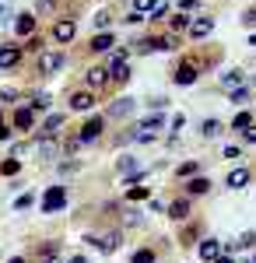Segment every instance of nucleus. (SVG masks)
Returning <instances> with one entry per match:
<instances>
[{
  "instance_id": "nucleus-1",
  "label": "nucleus",
  "mask_w": 256,
  "mask_h": 263,
  "mask_svg": "<svg viewBox=\"0 0 256 263\" xmlns=\"http://www.w3.org/2000/svg\"><path fill=\"white\" fill-rule=\"evenodd\" d=\"M126 57H130V53H126V49L119 46V49H113V53H109V63H105V67H109V74H113V81H119V84H123L126 78H130Z\"/></svg>"
},
{
  "instance_id": "nucleus-2",
  "label": "nucleus",
  "mask_w": 256,
  "mask_h": 263,
  "mask_svg": "<svg viewBox=\"0 0 256 263\" xmlns=\"http://www.w3.org/2000/svg\"><path fill=\"white\" fill-rule=\"evenodd\" d=\"M134 49L137 53H169V49H176V39L172 35H151V39L134 42Z\"/></svg>"
},
{
  "instance_id": "nucleus-3",
  "label": "nucleus",
  "mask_w": 256,
  "mask_h": 263,
  "mask_svg": "<svg viewBox=\"0 0 256 263\" xmlns=\"http://www.w3.org/2000/svg\"><path fill=\"white\" fill-rule=\"evenodd\" d=\"M158 130H165V116H161V112H151L148 120H140V123H137L134 137H137V141H151Z\"/></svg>"
},
{
  "instance_id": "nucleus-4",
  "label": "nucleus",
  "mask_w": 256,
  "mask_h": 263,
  "mask_svg": "<svg viewBox=\"0 0 256 263\" xmlns=\"http://www.w3.org/2000/svg\"><path fill=\"white\" fill-rule=\"evenodd\" d=\"M197 78H200V63L197 60H182V63H179V70H176V84H179V88L193 84Z\"/></svg>"
},
{
  "instance_id": "nucleus-5",
  "label": "nucleus",
  "mask_w": 256,
  "mask_h": 263,
  "mask_svg": "<svg viewBox=\"0 0 256 263\" xmlns=\"http://www.w3.org/2000/svg\"><path fill=\"white\" fill-rule=\"evenodd\" d=\"M78 35V25H74V18H60V21H53V39L63 46V42H70Z\"/></svg>"
},
{
  "instance_id": "nucleus-6",
  "label": "nucleus",
  "mask_w": 256,
  "mask_h": 263,
  "mask_svg": "<svg viewBox=\"0 0 256 263\" xmlns=\"http://www.w3.org/2000/svg\"><path fill=\"white\" fill-rule=\"evenodd\" d=\"M63 203H67V193H63L60 186H49V190L42 193V211H46V214H53V211H60Z\"/></svg>"
},
{
  "instance_id": "nucleus-7",
  "label": "nucleus",
  "mask_w": 256,
  "mask_h": 263,
  "mask_svg": "<svg viewBox=\"0 0 256 263\" xmlns=\"http://www.w3.org/2000/svg\"><path fill=\"white\" fill-rule=\"evenodd\" d=\"M60 67H63V53H57V49L39 53V74H53V70H60Z\"/></svg>"
},
{
  "instance_id": "nucleus-8",
  "label": "nucleus",
  "mask_w": 256,
  "mask_h": 263,
  "mask_svg": "<svg viewBox=\"0 0 256 263\" xmlns=\"http://www.w3.org/2000/svg\"><path fill=\"white\" fill-rule=\"evenodd\" d=\"M21 53H25V46H0V70L18 67V63H21Z\"/></svg>"
},
{
  "instance_id": "nucleus-9",
  "label": "nucleus",
  "mask_w": 256,
  "mask_h": 263,
  "mask_svg": "<svg viewBox=\"0 0 256 263\" xmlns=\"http://www.w3.org/2000/svg\"><path fill=\"white\" fill-rule=\"evenodd\" d=\"M102 126H105V120H102V116H92V120L84 123V126H81V144H92V141H99V134H102Z\"/></svg>"
},
{
  "instance_id": "nucleus-10",
  "label": "nucleus",
  "mask_w": 256,
  "mask_h": 263,
  "mask_svg": "<svg viewBox=\"0 0 256 263\" xmlns=\"http://www.w3.org/2000/svg\"><path fill=\"white\" fill-rule=\"evenodd\" d=\"M186 32H190V39H207L214 32V18H193Z\"/></svg>"
},
{
  "instance_id": "nucleus-11",
  "label": "nucleus",
  "mask_w": 256,
  "mask_h": 263,
  "mask_svg": "<svg viewBox=\"0 0 256 263\" xmlns=\"http://www.w3.org/2000/svg\"><path fill=\"white\" fill-rule=\"evenodd\" d=\"M67 105H70L74 112H88V109L95 105V95H92V91H70V99H67Z\"/></svg>"
},
{
  "instance_id": "nucleus-12",
  "label": "nucleus",
  "mask_w": 256,
  "mask_h": 263,
  "mask_svg": "<svg viewBox=\"0 0 256 263\" xmlns=\"http://www.w3.org/2000/svg\"><path fill=\"white\" fill-rule=\"evenodd\" d=\"M109 78H113V74H109V67H92V70L84 74L88 88H105V84H109Z\"/></svg>"
},
{
  "instance_id": "nucleus-13",
  "label": "nucleus",
  "mask_w": 256,
  "mask_h": 263,
  "mask_svg": "<svg viewBox=\"0 0 256 263\" xmlns=\"http://www.w3.org/2000/svg\"><path fill=\"white\" fill-rule=\"evenodd\" d=\"M249 179H253V176H249V168H232V172H228V190H246V186H249Z\"/></svg>"
},
{
  "instance_id": "nucleus-14",
  "label": "nucleus",
  "mask_w": 256,
  "mask_h": 263,
  "mask_svg": "<svg viewBox=\"0 0 256 263\" xmlns=\"http://www.w3.org/2000/svg\"><path fill=\"white\" fill-rule=\"evenodd\" d=\"M221 88H225V91L246 88V74H242V70H228V74H221Z\"/></svg>"
},
{
  "instance_id": "nucleus-15",
  "label": "nucleus",
  "mask_w": 256,
  "mask_h": 263,
  "mask_svg": "<svg viewBox=\"0 0 256 263\" xmlns=\"http://www.w3.org/2000/svg\"><path fill=\"white\" fill-rule=\"evenodd\" d=\"M113 46H116L113 32H99V35L92 39V53H113Z\"/></svg>"
},
{
  "instance_id": "nucleus-16",
  "label": "nucleus",
  "mask_w": 256,
  "mask_h": 263,
  "mask_svg": "<svg viewBox=\"0 0 256 263\" xmlns=\"http://www.w3.org/2000/svg\"><path fill=\"white\" fill-rule=\"evenodd\" d=\"M217 256H221V242H217V239H204V242H200V260L214 263Z\"/></svg>"
},
{
  "instance_id": "nucleus-17",
  "label": "nucleus",
  "mask_w": 256,
  "mask_h": 263,
  "mask_svg": "<svg viewBox=\"0 0 256 263\" xmlns=\"http://www.w3.org/2000/svg\"><path fill=\"white\" fill-rule=\"evenodd\" d=\"M14 32H18V35H32V32H35V14H32V11L18 14V21H14Z\"/></svg>"
},
{
  "instance_id": "nucleus-18",
  "label": "nucleus",
  "mask_w": 256,
  "mask_h": 263,
  "mask_svg": "<svg viewBox=\"0 0 256 263\" xmlns=\"http://www.w3.org/2000/svg\"><path fill=\"white\" fill-rule=\"evenodd\" d=\"M32 120H35V116H32V109H25V105H21V109H14V116H11L14 130H28V126H32Z\"/></svg>"
},
{
  "instance_id": "nucleus-19",
  "label": "nucleus",
  "mask_w": 256,
  "mask_h": 263,
  "mask_svg": "<svg viewBox=\"0 0 256 263\" xmlns=\"http://www.w3.org/2000/svg\"><path fill=\"white\" fill-rule=\"evenodd\" d=\"M130 112H134V99H119L116 105L109 109V116H113V120H123V116H130Z\"/></svg>"
},
{
  "instance_id": "nucleus-20",
  "label": "nucleus",
  "mask_w": 256,
  "mask_h": 263,
  "mask_svg": "<svg viewBox=\"0 0 256 263\" xmlns=\"http://www.w3.org/2000/svg\"><path fill=\"white\" fill-rule=\"evenodd\" d=\"M207 190H211V182L204 179V176H197V179H190V182H186V193H190V197H204Z\"/></svg>"
},
{
  "instance_id": "nucleus-21",
  "label": "nucleus",
  "mask_w": 256,
  "mask_h": 263,
  "mask_svg": "<svg viewBox=\"0 0 256 263\" xmlns=\"http://www.w3.org/2000/svg\"><path fill=\"white\" fill-rule=\"evenodd\" d=\"M190 14H186V11H179V14H172V18H169V28H172V32H182V28H190Z\"/></svg>"
},
{
  "instance_id": "nucleus-22",
  "label": "nucleus",
  "mask_w": 256,
  "mask_h": 263,
  "mask_svg": "<svg viewBox=\"0 0 256 263\" xmlns=\"http://www.w3.org/2000/svg\"><path fill=\"white\" fill-rule=\"evenodd\" d=\"M155 7H158V0H134V14H140V18H144V14L151 18Z\"/></svg>"
},
{
  "instance_id": "nucleus-23",
  "label": "nucleus",
  "mask_w": 256,
  "mask_h": 263,
  "mask_svg": "<svg viewBox=\"0 0 256 263\" xmlns=\"http://www.w3.org/2000/svg\"><path fill=\"white\" fill-rule=\"evenodd\" d=\"M60 126H63V116H57V112H53V116H49V120L42 123V134H46V137H53V134H57Z\"/></svg>"
},
{
  "instance_id": "nucleus-24",
  "label": "nucleus",
  "mask_w": 256,
  "mask_h": 263,
  "mask_svg": "<svg viewBox=\"0 0 256 263\" xmlns=\"http://www.w3.org/2000/svg\"><path fill=\"white\" fill-rule=\"evenodd\" d=\"M92 242L99 246V249H105V253H113L119 246V235H102V239H92Z\"/></svg>"
},
{
  "instance_id": "nucleus-25",
  "label": "nucleus",
  "mask_w": 256,
  "mask_h": 263,
  "mask_svg": "<svg viewBox=\"0 0 256 263\" xmlns=\"http://www.w3.org/2000/svg\"><path fill=\"white\" fill-rule=\"evenodd\" d=\"M0 172H4V176H18V172H21V158H7V162H0Z\"/></svg>"
},
{
  "instance_id": "nucleus-26",
  "label": "nucleus",
  "mask_w": 256,
  "mask_h": 263,
  "mask_svg": "<svg viewBox=\"0 0 256 263\" xmlns=\"http://www.w3.org/2000/svg\"><path fill=\"white\" fill-rule=\"evenodd\" d=\"M169 211H172V218H176V221H182V218L190 214V200H176Z\"/></svg>"
},
{
  "instance_id": "nucleus-27",
  "label": "nucleus",
  "mask_w": 256,
  "mask_h": 263,
  "mask_svg": "<svg viewBox=\"0 0 256 263\" xmlns=\"http://www.w3.org/2000/svg\"><path fill=\"white\" fill-rule=\"evenodd\" d=\"M169 18V0H158V7L151 11V21H165Z\"/></svg>"
},
{
  "instance_id": "nucleus-28",
  "label": "nucleus",
  "mask_w": 256,
  "mask_h": 263,
  "mask_svg": "<svg viewBox=\"0 0 256 263\" xmlns=\"http://www.w3.org/2000/svg\"><path fill=\"white\" fill-rule=\"evenodd\" d=\"M232 126H235V130H249V126H253V116H249V112H239L235 120H232Z\"/></svg>"
},
{
  "instance_id": "nucleus-29",
  "label": "nucleus",
  "mask_w": 256,
  "mask_h": 263,
  "mask_svg": "<svg viewBox=\"0 0 256 263\" xmlns=\"http://www.w3.org/2000/svg\"><path fill=\"white\" fill-rule=\"evenodd\" d=\"M126 197H130V200H148V197H151V193H148V190H144V186H137V182H134V186H130V190H126Z\"/></svg>"
},
{
  "instance_id": "nucleus-30",
  "label": "nucleus",
  "mask_w": 256,
  "mask_h": 263,
  "mask_svg": "<svg viewBox=\"0 0 256 263\" xmlns=\"http://www.w3.org/2000/svg\"><path fill=\"white\" fill-rule=\"evenodd\" d=\"M217 134H221V123H217V120L204 123V137H217Z\"/></svg>"
},
{
  "instance_id": "nucleus-31",
  "label": "nucleus",
  "mask_w": 256,
  "mask_h": 263,
  "mask_svg": "<svg viewBox=\"0 0 256 263\" xmlns=\"http://www.w3.org/2000/svg\"><path fill=\"white\" fill-rule=\"evenodd\" d=\"M134 263H155V253L151 249H137L134 253Z\"/></svg>"
},
{
  "instance_id": "nucleus-32",
  "label": "nucleus",
  "mask_w": 256,
  "mask_h": 263,
  "mask_svg": "<svg viewBox=\"0 0 256 263\" xmlns=\"http://www.w3.org/2000/svg\"><path fill=\"white\" fill-rule=\"evenodd\" d=\"M119 168H123V176H134V172H137V162H134V158H123Z\"/></svg>"
},
{
  "instance_id": "nucleus-33",
  "label": "nucleus",
  "mask_w": 256,
  "mask_h": 263,
  "mask_svg": "<svg viewBox=\"0 0 256 263\" xmlns=\"http://www.w3.org/2000/svg\"><path fill=\"white\" fill-rule=\"evenodd\" d=\"M228 95H232V102H235V105H242V102L249 99V91H246V88H235V91H228Z\"/></svg>"
},
{
  "instance_id": "nucleus-34",
  "label": "nucleus",
  "mask_w": 256,
  "mask_h": 263,
  "mask_svg": "<svg viewBox=\"0 0 256 263\" xmlns=\"http://www.w3.org/2000/svg\"><path fill=\"white\" fill-rule=\"evenodd\" d=\"M200 7V0H179V11H186V14H193Z\"/></svg>"
},
{
  "instance_id": "nucleus-35",
  "label": "nucleus",
  "mask_w": 256,
  "mask_h": 263,
  "mask_svg": "<svg viewBox=\"0 0 256 263\" xmlns=\"http://www.w3.org/2000/svg\"><path fill=\"white\" fill-rule=\"evenodd\" d=\"M39 151H42V155H46V158H49V155H57V144H53V141H49V137H46V141L39 144Z\"/></svg>"
},
{
  "instance_id": "nucleus-36",
  "label": "nucleus",
  "mask_w": 256,
  "mask_h": 263,
  "mask_svg": "<svg viewBox=\"0 0 256 263\" xmlns=\"http://www.w3.org/2000/svg\"><path fill=\"white\" fill-rule=\"evenodd\" d=\"M25 49H28V53H39V49H42V39H35V35H28V42H25Z\"/></svg>"
},
{
  "instance_id": "nucleus-37",
  "label": "nucleus",
  "mask_w": 256,
  "mask_h": 263,
  "mask_svg": "<svg viewBox=\"0 0 256 263\" xmlns=\"http://www.w3.org/2000/svg\"><path fill=\"white\" fill-rule=\"evenodd\" d=\"M197 172V162H186V165H179V176H193Z\"/></svg>"
},
{
  "instance_id": "nucleus-38",
  "label": "nucleus",
  "mask_w": 256,
  "mask_h": 263,
  "mask_svg": "<svg viewBox=\"0 0 256 263\" xmlns=\"http://www.w3.org/2000/svg\"><path fill=\"white\" fill-rule=\"evenodd\" d=\"M95 25H99V28H109V25H113V14H99Z\"/></svg>"
},
{
  "instance_id": "nucleus-39",
  "label": "nucleus",
  "mask_w": 256,
  "mask_h": 263,
  "mask_svg": "<svg viewBox=\"0 0 256 263\" xmlns=\"http://www.w3.org/2000/svg\"><path fill=\"white\" fill-rule=\"evenodd\" d=\"M242 137H246V141H249V144H256V123H253V126H249V130H242Z\"/></svg>"
},
{
  "instance_id": "nucleus-40",
  "label": "nucleus",
  "mask_w": 256,
  "mask_h": 263,
  "mask_svg": "<svg viewBox=\"0 0 256 263\" xmlns=\"http://www.w3.org/2000/svg\"><path fill=\"white\" fill-rule=\"evenodd\" d=\"M28 203H32V197H28V193H25V197H18V200H14V207H18V211H25V207H28Z\"/></svg>"
},
{
  "instance_id": "nucleus-41",
  "label": "nucleus",
  "mask_w": 256,
  "mask_h": 263,
  "mask_svg": "<svg viewBox=\"0 0 256 263\" xmlns=\"http://www.w3.org/2000/svg\"><path fill=\"white\" fill-rule=\"evenodd\" d=\"M242 21H246V25H256V7H253V11H246V14H242Z\"/></svg>"
},
{
  "instance_id": "nucleus-42",
  "label": "nucleus",
  "mask_w": 256,
  "mask_h": 263,
  "mask_svg": "<svg viewBox=\"0 0 256 263\" xmlns=\"http://www.w3.org/2000/svg\"><path fill=\"white\" fill-rule=\"evenodd\" d=\"M11 137V130H7V123H0V141H7Z\"/></svg>"
},
{
  "instance_id": "nucleus-43",
  "label": "nucleus",
  "mask_w": 256,
  "mask_h": 263,
  "mask_svg": "<svg viewBox=\"0 0 256 263\" xmlns=\"http://www.w3.org/2000/svg\"><path fill=\"white\" fill-rule=\"evenodd\" d=\"M53 4H57V0H39V11H49Z\"/></svg>"
},
{
  "instance_id": "nucleus-44",
  "label": "nucleus",
  "mask_w": 256,
  "mask_h": 263,
  "mask_svg": "<svg viewBox=\"0 0 256 263\" xmlns=\"http://www.w3.org/2000/svg\"><path fill=\"white\" fill-rule=\"evenodd\" d=\"M214 263H232V256H217V260Z\"/></svg>"
},
{
  "instance_id": "nucleus-45",
  "label": "nucleus",
  "mask_w": 256,
  "mask_h": 263,
  "mask_svg": "<svg viewBox=\"0 0 256 263\" xmlns=\"http://www.w3.org/2000/svg\"><path fill=\"white\" fill-rule=\"evenodd\" d=\"M7 263H25V260H21V256H11V260H7Z\"/></svg>"
},
{
  "instance_id": "nucleus-46",
  "label": "nucleus",
  "mask_w": 256,
  "mask_h": 263,
  "mask_svg": "<svg viewBox=\"0 0 256 263\" xmlns=\"http://www.w3.org/2000/svg\"><path fill=\"white\" fill-rule=\"evenodd\" d=\"M70 263H88V260H84V256H74V260H70Z\"/></svg>"
},
{
  "instance_id": "nucleus-47",
  "label": "nucleus",
  "mask_w": 256,
  "mask_h": 263,
  "mask_svg": "<svg viewBox=\"0 0 256 263\" xmlns=\"http://www.w3.org/2000/svg\"><path fill=\"white\" fill-rule=\"evenodd\" d=\"M253 263H256V256H253Z\"/></svg>"
},
{
  "instance_id": "nucleus-48",
  "label": "nucleus",
  "mask_w": 256,
  "mask_h": 263,
  "mask_svg": "<svg viewBox=\"0 0 256 263\" xmlns=\"http://www.w3.org/2000/svg\"><path fill=\"white\" fill-rule=\"evenodd\" d=\"M53 263H57V260H53Z\"/></svg>"
}]
</instances>
